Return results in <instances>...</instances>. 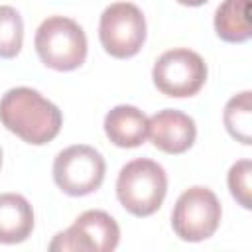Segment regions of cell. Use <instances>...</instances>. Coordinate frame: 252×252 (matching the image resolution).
Masks as SVG:
<instances>
[{
  "mask_svg": "<svg viewBox=\"0 0 252 252\" xmlns=\"http://www.w3.org/2000/svg\"><path fill=\"white\" fill-rule=\"evenodd\" d=\"M0 122L24 142L43 146L59 134L63 114L35 89L14 87L0 98Z\"/></svg>",
  "mask_w": 252,
  "mask_h": 252,
  "instance_id": "cell-1",
  "label": "cell"
},
{
  "mask_svg": "<svg viewBox=\"0 0 252 252\" xmlns=\"http://www.w3.org/2000/svg\"><path fill=\"white\" fill-rule=\"evenodd\" d=\"M167 193L165 169L148 158L128 161L116 179V197L120 205L134 217L154 215Z\"/></svg>",
  "mask_w": 252,
  "mask_h": 252,
  "instance_id": "cell-2",
  "label": "cell"
},
{
  "mask_svg": "<svg viewBox=\"0 0 252 252\" xmlns=\"http://www.w3.org/2000/svg\"><path fill=\"white\" fill-rule=\"evenodd\" d=\"M35 51L41 63L55 71H73L87 59V35L83 28L65 16H49L35 30Z\"/></svg>",
  "mask_w": 252,
  "mask_h": 252,
  "instance_id": "cell-3",
  "label": "cell"
},
{
  "mask_svg": "<svg viewBox=\"0 0 252 252\" xmlns=\"http://www.w3.org/2000/svg\"><path fill=\"white\" fill-rule=\"evenodd\" d=\"M220 217L222 209L219 197L209 187L193 185L177 197L171 213V226L181 240L201 242L217 232Z\"/></svg>",
  "mask_w": 252,
  "mask_h": 252,
  "instance_id": "cell-4",
  "label": "cell"
},
{
  "mask_svg": "<svg viewBox=\"0 0 252 252\" xmlns=\"http://www.w3.org/2000/svg\"><path fill=\"white\" fill-rule=\"evenodd\" d=\"M104 171L106 163L100 152L85 144L69 146L53 159V181L71 197H83L96 191L104 181Z\"/></svg>",
  "mask_w": 252,
  "mask_h": 252,
  "instance_id": "cell-5",
  "label": "cell"
},
{
  "mask_svg": "<svg viewBox=\"0 0 252 252\" xmlns=\"http://www.w3.org/2000/svg\"><path fill=\"white\" fill-rule=\"evenodd\" d=\"M98 39L116 59L134 57L146 41V18L132 2H114L104 8L98 22Z\"/></svg>",
  "mask_w": 252,
  "mask_h": 252,
  "instance_id": "cell-6",
  "label": "cell"
},
{
  "mask_svg": "<svg viewBox=\"0 0 252 252\" xmlns=\"http://www.w3.org/2000/svg\"><path fill=\"white\" fill-rule=\"evenodd\" d=\"M152 79L158 91L165 96H193L207 81V63L197 51L175 47L158 57L152 69Z\"/></svg>",
  "mask_w": 252,
  "mask_h": 252,
  "instance_id": "cell-7",
  "label": "cell"
},
{
  "mask_svg": "<svg viewBox=\"0 0 252 252\" xmlns=\"http://www.w3.org/2000/svg\"><path fill=\"white\" fill-rule=\"evenodd\" d=\"M148 138L165 154H183L193 146L197 126L189 114L175 108H163L148 118Z\"/></svg>",
  "mask_w": 252,
  "mask_h": 252,
  "instance_id": "cell-8",
  "label": "cell"
},
{
  "mask_svg": "<svg viewBox=\"0 0 252 252\" xmlns=\"http://www.w3.org/2000/svg\"><path fill=\"white\" fill-rule=\"evenodd\" d=\"M83 244V252H112L120 242L118 222L100 209L81 213L69 226Z\"/></svg>",
  "mask_w": 252,
  "mask_h": 252,
  "instance_id": "cell-9",
  "label": "cell"
},
{
  "mask_svg": "<svg viewBox=\"0 0 252 252\" xmlns=\"http://www.w3.org/2000/svg\"><path fill=\"white\" fill-rule=\"evenodd\" d=\"M104 134L118 148H138L148 138V116L132 104H116L104 116Z\"/></svg>",
  "mask_w": 252,
  "mask_h": 252,
  "instance_id": "cell-10",
  "label": "cell"
},
{
  "mask_svg": "<svg viewBox=\"0 0 252 252\" xmlns=\"http://www.w3.org/2000/svg\"><path fill=\"white\" fill-rule=\"evenodd\" d=\"M33 230V209L20 193L0 195V242H24Z\"/></svg>",
  "mask_w": 252,
  "mask_h": 252,
  "instance_id": "cell-11",
  "label": "cell"
},
{
  "mask_svg": "<svg viewBox=\"0 0 252 252\" xmlns=\"http://www.w3.org/2000/svg\"><path fill=\"white\" fill-rule=\"evenodd\" d=\"M215 32L228 43L250 39V0H222L215 12Z\"/></svg>",
  "mask_w": 252,
  "mask_h": 252,
  "instance_id": "cell-12",
  "label": "cell"
},
{
  "mask_svg": "<svg viewBox=\"0 0 252 252\" xmlns=\"http://www.w3.org/2000/svg\"><path fill=\"white\" fill-rule=\"evenodd\" d=\"M250 91H242L238 94H234L226 106H224V114H222V120H224V126L228 130V134L244 144V146H250L252 144V134H250V124H252V102H250Z\"/></svg>",
  "mask_w": 252,
  "mask_h": 252,
  "instance_id": "cell-13",
  "label": "cell"
},
{
  "mask_svg": "<svg viewBox=\"0 0 252 252\" xmlns=\"http://www.w3.org/2000/svg\"><path fill=\"white\" fill-rule=\"evenodd\" d=\"M24 43V20L12 6H0V57L12 59Z\"/></svg>",
  "mask_w": 252,
  "mask_h": 252,
  "instance_id": "cell-14",
  "label": "cell"
},
{
  "mask_svg": "<svg viewBox=\"0 0 252 252\" xmlns=\"http://www.w3.org/2000/svg\"><path fill=\"white\" fill-rule=\"evenodd\" d=\"M250 175H252V161L250 159H238L236 163L230 165L228 177H226L230 195L244 209L252 207V201H250Z\"/></svg>",
  "mask_w": 252,
  "mask_h": 252,
  "instance_id": "cell-15",
  "label": "cell"
},
{
  "mask_svg": "<svg viewBox=\"0 0 252 252\" xmlns=\"http://www.w3.org/2000/svg\"><path fill=\"white\" fill-rule=\"evenodd\" d=\"M179 4H183V6H201V4H205L207 0H177Z\"/></svg>",
  "mask_w": 252,
  "mask_h": 252,
  "instance_id": "cell-16",
  "label": "cell"
},
{
  "mask_svg": "<svg viewBox=\"0 0 252 252\" xmlns=\"http://www.w3.org/2000/svg\"><path fill=\"white\" fill-rule=\"evenodd\" d=\"M0 167H2V148H0Z\"/></svg>",
  "mask_w": 252,
  "mask_h": 252,
  "instance_id": "cell-17",
  "label": "cell"
}]
</instances>
